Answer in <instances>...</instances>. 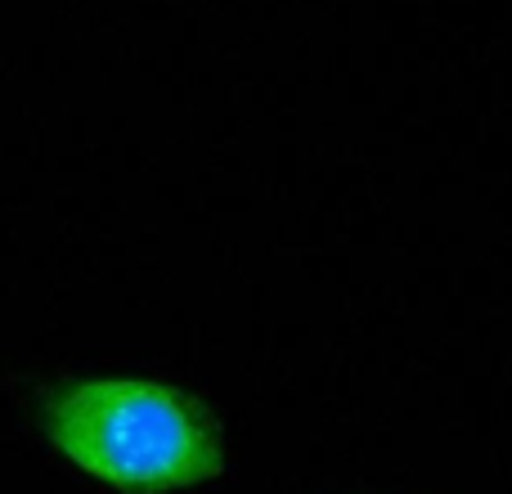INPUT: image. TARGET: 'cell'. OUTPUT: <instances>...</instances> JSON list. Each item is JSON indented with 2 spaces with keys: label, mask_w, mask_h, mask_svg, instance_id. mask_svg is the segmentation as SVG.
<instances>
[{
  "label": "cell",
  "mask_w": 512,
  "mask_h": 494,
  "mask_svg": "<svg viewBox=\"0 0 512 494\" xmlns=\"http://www.w3.org/2000/svg\"><path fill=\"white\" fill-rule=\"evenodd\" d=\"M50 445L126 494H167L216 481L225 445L198 400L144 378H90L54 391L45 405Z\"/></svg>",
  "instance_id": "1"
}]
</instances>
